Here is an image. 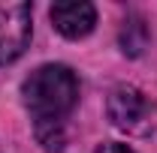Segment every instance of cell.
I'll return each instance as SVG.
<instances>
[{
	"instance_id": "5b68a950",
	"label": "cell",
	"mask_w": 157,
	"mask_h": 153,
	"mask_svg": "<svg viewBox=\"0 0 157 153\" xmlns=\"http://www.w3.org/2000/svg\"><path fill=\"white\" fill-rule=\"evenodd\" d=\"M145 42H148V30H145V24L139 15L124 21V30H121V45H124V54H142V48H145Z\"/></svg>"
},
{
	"instance_id": "3957f363",
	"label": "cell",
	"mask_w": 157,
	"mask_h": 153,
	"mask_svg": "<svg viewBox=\"0 0 157 153\" xmlns=\"http://www.w3.org/2000/svg\"><path fill=\"white\" fill-rule=\"evenodd\" d=\"M30 42V6L21 0H0V66L24 54Z\"/></svg>"
},
{
	"instance_id": "8992f818",
	"label": "cell",
	"mask_w": 157,
	"mask_h": 153,
	"mask_svg": "<svg viewBox=\"0 0 157 153\" xmlns=\"http://www.w3.org/2000/svg\"><path fill=\"white\" fill-rule=\"evenodd\" d=\"M97 153H136L133 147H127V144H118V141H109V144H100Z\"/></svg>"
},
{
	"instance_id": "6da1fadb",
	"label": "cell",
	"mask_w": 157,
	"mask_h": 153,
	"mask_svg": "<svg viewBox=\"0 0 157 153\" xmlns=\"http://www.w3.org/2000/svg\"><path fill=\"white\" fill-rule=\"evenodd\" d=\"M21 96L33 117L36 141L48 153H60L67 144V117L73 114L78 102V78L73 75V69L60 63L39 66L21 84Z\"/></svg>"
},
{
	"instance_id": "277c9868",
	"label": "cell",
	"mask_w": 157,
	"mask_h": 153,
	"mask_svg": "<svg viewBox=\"0 0 157 153\" xmlns=\"http://www.w3.org/2000/svg\"><path fill=\"white\" fill-rule=\"evenodd\" d=\"M52 21L67 39H82L94 30L97 9L85 0H60L52 6Z\"/></svg>"
},
{
	"instance_id": "7a4b0ae2",
	"label": "cell",
	"mask_w": 157,
	"mask_h": 153,
	"mask_svg": "<svg viewBox=\"0 0 157 153\" xmlns=\"http://www.w3.org/2000/svg\"><path fill=\"white\" fill-rule=\"evenodd\" d=\"M106 111H109L112 126L121 129V132H127V135L157 132V105L142 90L130 87V84H121V87H115L109 93Z\"/></svg>"
}]
</instances>
